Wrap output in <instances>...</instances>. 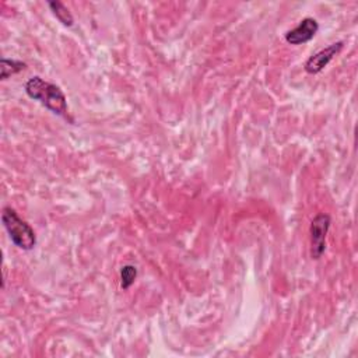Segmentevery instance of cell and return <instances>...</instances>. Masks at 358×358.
Listing matches in <instances>:
<instances>
[{
	"label": "cell",
	"mask_w": 358,
	"mask_h": 358,
	"mask_svg": "<svg viewBox=\"0 0 358 358\" xmlns=\"http://www.w3.org/2000/svg\"><path fill=\"white\" fill-rule=\"evenodd\" d=\"M0 68H2V80H6L8 77L24 70L27 68V65L22 61L3 58L2 62H0Z\"/></svg>",
	"instance_id": "6"
},
{
	"label": "cell",
	"mask_w": 358,
	"mask_h": 358,
	"mask_svg": "<svg viewBox=\"0 0 358 358\" xmlns=\"http://www.w3.org/2000/svg\"><path fill=\"white\" fill-rule=\"evenodd\" d=\"M137 277V270L135 266L132 264H126L122 267L121 270V285L124 290H128L130 288V285L135 283Z\"/></svg>",
	"instance_id": "8"
},
{
	"label": "cell",
	"mask_w": 358,
	"mask_h": 358,
	"mask_svg": "<svg viewBox=\"0 0 358 358\" xmlns=\"http://www.w3.org/2000/svg\"><path fill=\"white\" fill-rule=\"evenodd\" d=\"M26 93L30 98L40 101L45 108H48L54 114L64 118H69L66 96L58 86L36 76L26 83Z\"/></svg>",
	"instance_id": "1"
},
{
	"label": "cell",
	"mask_w": 358,
	"mask_h": 358,
	"mask_svg": "<svg viewBox=\"0 0 358 358\" xmlns=\"http://www.w3.org/2000/svg\"><path fill=\"white\" fill-rule=\"evenodd\" d=\"M319 31V24L315 19H304L294 30L285 34V41L291 45H301L309 43Z\"/></svg>",
	"instance_id": "5"
},
{
	"label": "cell",
	"mask_w": 358,
	"mask_h": 358,
	"mask_svg": "<svg viewBox=\"0 0 358 358\" xmlns=\"http://www.w3.org/2000/svg\"><path fill=\"white\" fill-rule=\"evenodd\" d=\"M50 8L52 10V13L55 15V17L66 27H72L73 26V17L70 15V12L68 10V8L61 3V2H50Z\"/></svg>",
	"instance_id": "7"
},
{
	"label": "cell",
	"mask_w": 358,
	"mask_h": 358,
	"mask_svg": "<svg viewBox=\"0 0 358 358\" xmlns=\"http://www.w3.org/2000/svg\"><path fill=\"white\" fill-rule=\"evenodd\" d=\"M330 228V217L318 214L311 223V258L318 260L326 251V238Z\"/></svg>",
	"instance_id": "3"
},
{
	"label": "cell",
	"mask_w": 358,
	"mask_h": 358,
	"mask_svg": "<svg viewBox=\"0 0 358 358\" xmlns=\"http://www.w3.org/2000/svg\"><path fill=\"white\" fill-rule=\"evenodd\" d=\"M3 225L12 239V242L24 251H30L37 245V237L30 224L19 217L16 210L12 207H5L2 213Z\"/></svg>",
	"instance_id": "2"
},
{
	"label": "cell",
	"mask_w": 358,
	"mask_h": 358,
	"mask_svg": "<svg viewBox=\"0 0 358 358\" xmlns=\"http://www.w3.org/2000/svg\"><path fill=\"white\" fill-rule=\"evenodd\" d=\"M343 47H344L343 43H336V44H331L327 48L319 51L318 54L312 55L305 64V72L309 75L320 73L333 61V58L340 54Z\"/></svg>",
	"instance_id": "4"
}]
</instances>
